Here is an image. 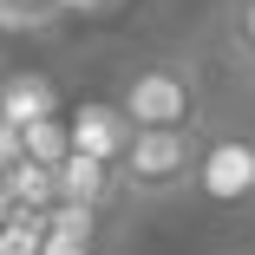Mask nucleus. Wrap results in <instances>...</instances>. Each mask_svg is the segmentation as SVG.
<instances>
[{
    "label": "nucleus",
    "instance_id": "1",
    "mask_svg": "<svg viewBox=\"0 0 255 255\" xmlns=\"http://www.w3.org/2000/svg\"><path fill=\"white\" fill-rule=\"evenodd\" d=\"M203 131L210 125H150L131 137L125 150V203H177L196 190V164H203Z\"/></svg>",
    "mask_w": 255,
    "mask_h": 255
},
{
    "label": "nucleus",
    "instance_id": "2",
    "mask_svg": "<svg viewBox=\"0 0 255 255\" xmlns=\"http://www.w3.org/2000/svg\"><path fill=\"white\" fill-rule=\"evenodd\" d=\"M112 98L131 112L137 131H150V125H210L203 118V72L190 59H144L118 79Z\"/></svg>",
    "mask_w": 255,
    "mask_h": 255
},
{
    "label": "nucleus",
    "instance_id": "3",
    "mask_svg": "<svg viewBox=\"0 0 255 255\" xmlns=\"http://www.w3.org/2000/svg\"><path fill=\"white\" fill-rule=\"evenodd\" d=\"M196 196H203V203H216V210H255V125L203 131Z\"/></svg>",
    "mask_w": 255,
    "mask_h": 255
},
{
    "label": "nucleus",
    "instance_id": "4",
    "mask_svg": "<svg viewBox=\"0 0 255 255\" xmlns=\"http://www.w3.org/2000/svg\"><path fill=\"white\" fill-rule=\"evenodd\" d=\"M131 137H137V125H131V112L118 98H92L66 125V150H85V157H105V164H125Z\"/></svg>",
    "mask_w": 255,
    "mask_h": 255
},
{
    "label": "nucleus",
    "instance_id": "5",
    "mask_svg": "<svg viewBox=\"0 0 255 255\" xmlns=\"http://www.w3.org/2000/svg\"><path fill=\"white\" fill-rule=\"evenodd\" d=\"M59 203H85V210H112V203H125L118 164L85 157V150H66V157H59Z\"/></svg>",
    "mask_w": 255,
    "mask_h": 255
},
{
    "label": "nucleus",
    "instance_id": "6",
    "mask_svg": "<svg viewBox=\"0 0 255 255\" xmlns=\"http://www.w3.org/2000/svg\"><path fill=\"white\" fill-rule=\"evenodd\" d=\"M223 39H229V53L255 66V0H229L223 7Z\"/></svg>",
    "mask_w": 255,
    "mask_h": 255
},
{
    "label": "nucleus",
    "instance_id": "7",
    "mask_svg": "<svg viewBox=\"0 0 255 255\" xmlns=\"http://www.w3.org/2000/svg\"><path fill=\"white\" fill-rule=\"evenodd\" d=\"M59 0H0V26H33V20H46Z\"/></svg>",
    "mask_w": 255,
    "mask_h": 255
}]
</instances>
